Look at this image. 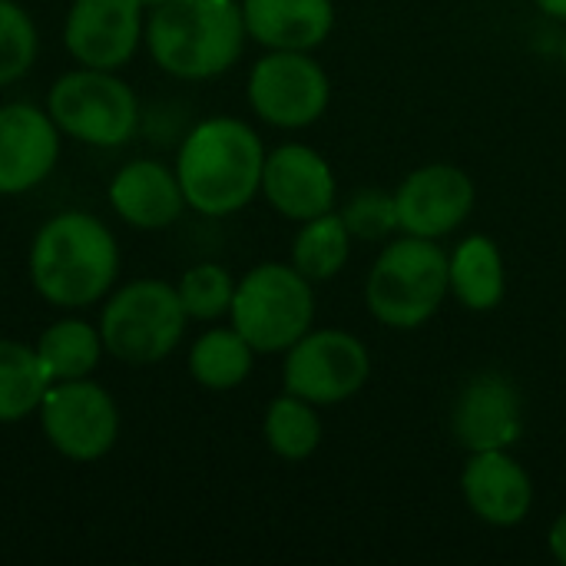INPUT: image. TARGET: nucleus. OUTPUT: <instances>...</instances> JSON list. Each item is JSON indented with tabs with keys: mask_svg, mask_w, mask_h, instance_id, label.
Here are the masks:
<instances>
[{
	"mask_svg": "<svg viewBox=\"0 0 566 566\" xmlns=\"http://www.w3.org/2000/svg\"><path fill=\"white\" fill-rule=\"evenodd\" d=\"M262 139L252 126L232 116L199 123L176 163L182 196L202 216H229L262 189Z\"/></svg>",
	"mask_w": 566,
	"mask_h": 566,
	"instance_id": "f257e3e1",
	"label": "nucleus"
},
{
	"mask_svg": "<svg viewBox=\"0 0 566 566\" xmlns=\"http://www.w3.org/2000/svg\"><path fill=\"white\" fill-rule=\"evenodd\" d=\"M119 269L109 229L86 212L50 219L30 249V275L36 292L63 308L93 305L113 285Z\"/></svg>",
	"mask_w": 566,
	"mask_h": 566,
	"instance_id": "f03ea898",
	"label": "nucleus"
},
{
	"mask_svg": "<svg viewBox=\"0 0 566 566\" xmlns=\"http://www.w3.org/2000/svg\"><path fill=\"white\" fill-rule=\"evenodd\" d=\"M242 7L235 0H166L153 10L146 43L156 63L182 80L226 73L245 43Z\"/></svg>",
	"mask_w": 566,
	"mask_h": 566,
	"instance_id": "7ed1b4c3",
	"label": "nucleus"
},
{
	"mask_svg": "<svg viewBox=\"0 0 566 566\" xmlns=\"http://www.w3.org/2000/svg\"><path fill=\"white\" fill-rule=\"evenodd\" d=\"M451 292L448 255L434 239L405 235L391 242L371 265L365 302L368 312L388 328H421Z\"/></svg>",
	"mask_w": 566,
	"mask_h": 566,
	"instance_id": "20e7f679",
	"label": "nucleus"
},
{
	"mask_svg": "<svg viewBox=\"0 0 566 566\" xmlns=\"http://www.w3.org/2000/svg\"><path fill=\"white\" fill-rule=\"evenodd\" d=\"M232 328L262 355L289 352L315 318L312 282L295 265H259L232 295Z\"/></svg>",
	"mask_w": 566,
	"mask_h": 566,
	"instance_id": "39448f33",
	"label": "nucleus"
},
{
	"mask_svg": "<svg viewBox=\"0 0 566 566\" xmlns=\"http://www.w3.org/2000/svg\"><path fill=\"white\" fill-rule=\"evenodd\" d=\"M186 308L179 292L166 282L143 279L126 285L106 308L99 322L103 348L129 365L163 361L182 338Z\"/></svg>",
	"mask_w": 566,
	"mask_h": 566,
	"instance_id": "423d86ee",
	"label": "nucleus"
},
{
	"mask_svg": "<svg viewBox=\"0 0 566 566\" xmlns=\"http://www.w3.org/2000/svg\"><path fill=\"white\" fill-rule=\"evenodd\" d=\"M50 116L90 146H119L136 133V96L109 70H73L50 90Z\"/></svg>",
	"mask_w": 566,
	"mask_h": 566,
	"instance_id": "0eeeda50",
	"label": "nucleus"
},
{
	"mask_svg": "<svg viewBox=\"0 0 566 566\" xmlns=\"http://www.w3.org/2000/svg\"><path fill=\"white\" fill-rule=\"evenodd\" d=\"M371 375L368 348L342 332V328H318L305 332L285 355V391L298 395L312 405H338L348 401L355 391L365 388Z\"/></svg>",
	"mask_w": 566,
	"mask_h": 566,
	"instance_id": "6e6552de",
	"label": "nucleus"
},
{
	"mask_svg": "<svg viewBox=\"0 0 566 566\" xmlns=\"http://www.w3.org/2000/svg\"><path fill=\"white\" fill-rule=\"evenodd\" d=\"M328 73L308 56V50H272L249 76L252 109L282 129L312 126L328 109Z\"/></svg>",
	"mask_w": 566,
	"mask_h": 566,
	"instance_id": "1a4fd4ad",
	"label": "nucleus"
},
{
	"mask_svg": "<svg viewBox=\"0 0 566 566\" xmlns=\"http://www.w3.org/2000/svg\"><path fill=\"white\" fill-rule=\"evenodd\" d=\"M36 411L46 441L70 461L103 458L119 431L113 398L99 385L83 378H70L46 388Z\"/></svg>",
	"mask_w": 566,
	"mask_h": 566,
	"instance_id": "9d476101",
	"label": "nucleus"
},
{
	"mask_svg": "<svg viewBox=\"0 0 566 566\" xmlns=\"http://www.w3.org/2000/svg\"><path fill=\"white\" fill-rule=\"evenodd\" d=\"M398 229L405 235L441 239L454 232L474 209V182L451 163H431L415 169L398 189Z\"/></svg>",
	"mask_w": 566,
	"mask_h": 566,
	"instance_id": "9b49d317",
	"label": "nucleus"
},
{
	"mask_svg": "<svg viewBox=\"0 0 566 566\" xmlns=\"http://www.w3.org/2000/svg\"><path fill=\"white\" fill-rule=\"evenodd\" d=\"M524 428L521 395L501 371H481L474 375L454 405L451 431L454 441L474 454V451H507Z\"/></svg>",
	"mask_w": 566,
	"mask_h": 566,
	"instance_id": "f8f14e48",
	"label": "nucleus"
},
{
	"mask_svg": "<svg viewBox=\"0 0 566 566\" xmlns=\"http://www.w3.org/2000/svg\"><path fill=\"white\" fill-rule=\"evenodd\" d=\"M139 33V0H76L66 17L63 40L80 63L93 70H116L133 56Z\"/></svg>",
	"mask_w": 566,
	"mask_h": 566,
	"instance_id": "ddd939ff",
	"label": "nucleus"
},
{
	"mask_svg": "<svg viewBox=\"0 0 566 566\" xmlns=\"http://www.w3.org/2000/svg\"><path fill=\"white\" fill-rule=\"evenodd\" d=\"M262 192L275 212L295 222H308L322 212H332L335 176L325 156L302 143H285L265 156Z\"/></svg>",
	"mask_w": 566,
	"mask_h": 566,
	"instance_id": "4468645a",
	"label": "nucleus"
},
{
	"mask_svg": "<svg viewBox=\"0 0 566 566\" xmlns=\"http://www.w3.org/2000/svg\"><path fill=\"white\" fill-rule=\"evenodd\" d=\"M60 139L50 113L27 103L0 109V192L17 196L43 182L56 163Z\"/></svg>",
	"mask_w": 566,
	"mask_h": 566,
	"instance_id": "2eb2a0df",
	"label": "nucleus"
},
{
	"mask_svg": "<svg viewBox=\"0 0 566 566\" xmlns=\"http://www.w3.org/2000/svg\"><path fill=\"white\" fill-rule=\"evenodd\" d=\"M468 507L491 527H514L531 514V474L507 451H474L461 474Z\"/></svg>",
	"mask_w": 566,
	"mask_h": 566,
	"instance_id": "dca6fc26",
	"label": "nucleus"
},
{
	"mask_svg": "<svg viewBox=\"0 0 566 566\" xmlns=\"http://www.w3.org/2000/svg\"><path fill=\"white\" fill-rule=\"evenodd\" d=\"M242 23L269 50H312L335 27L332 0H242Z\"/></svg>",
	"mask_w": 566,
	"mask_h": 566,
	"instance_id": "f3484780",
	"label": "nucleus"
},
{
	"mask_svg": "<svg viewBox=\"0 0 566 566\" xmlns=\"http://www.w3.org/2000/svg\"><path fill=\"white\" fill-rule=\"evenodd\" d=\"M109 202L126 222L139 229H166L179 219L186 196L176 172H169L163 163L139 159L116 172L109 182Z\"/></svg>",
	"mask_w": 566,
	"mask_h": 566,
	"instance_id": "a211bd4d",
	"label": "nucleus"
},
{
	"mask_svg": "<svg viewBox=\"0 0 566 566\" xmlns=\"http://www.w3.org/2000/svg\"><path fill=\"white\" fill-rule=\"evenodd\" d=\"M448 279L458 302L468 305L471 312L497 308L507 292L504 255L497 242L488 235H468L448 259Z\"/></svg>",
	"mask_w": 566,
	"mask_h": 566,
	"instance_id": "6ab92c4d",
	"label": "nucleus"
},
{
	"mask_svg": "<svg viewBox=\"0 0 566 566\" xmlns=\"http://www.w3.org/2000/svg\"><path fill=\"white\" fill-rule=\"evenodd\" d=\"M352 232L342 219V212H322L302 226L292 245V265L308 279V282H328L335 279L348 255H352Z\"/></svg>",
	"mask_w": 566,
	"mask_h": 566,
	"instance_id": "aec40b11",
	"label": "nucleus"
},
{
	"mask_svg": "<svg viewBox=\"0 0 566 566\" xmlns=\"http://www.w3.org/2000/svg\"><path fill=\"white\" fill-rule=\"evenodd\" d=\"M255 348L235 328H212L206 332L189 352V371L202 388L229 391L239 388L252 371Z\"/></svg>",
	"mask_w": 566,
	"mask_h": 566,
	"instance_id": "412c9836",
	"label": "nucleus"
},
{
	"mask_svg": "<svg viewBox=\"0 0 566 566\" xmlns=\"http://www.w3.org/2000/svg\"><path fill=\"white\" fill-rule=\"evenodd\" d=\"M50 375L36 355L20 342H0V421H20L40 408Z\"/></svg>",
	"mask_w": 566,
	"mask_h": 566,
	"instance_id": "4be33fe9",
	"label": "nucleus"
},
{
	"mask_svg": "<svg viewBox=\"0 0 566 566\" xmlns=\"http://www.w3.org/2000/svg\"><path fill=\"white\" fill-rule=\"evenodd\" d=\"M265 441L282 461H305L322 444V418L312 401L282 395L265 411Z\"/></svg>",
	"mask_w": 566,
	"mask_h": 566,
	"instance_id": "5701e85b",
	"label": "nucleus"
},
{
	"mask_svg": "<svg viewBox=\"0 0 566 566\" xmlns=\"http://www.w3.org/2000/svg\"><path fill=\"white\" fill-rule=\"evenodd\" d=\"M103 338L86 322H60L46 328L36 342V355L50 375V381L86 378L99 361Z\"/></svg>",
	"mask_w": 566,
	"mask_h": 566,
	"instance_id": "b1692460",
	"label": "nucleus"
},
{
	"mask_svg": "<svg viewBox=\"0 0 566 566\" xmlns=\"http://www.w3.org/2000/svg\"><path fill=\"white\" fill-rule=\"evenodd\" d=\"M179 302L186 308L189 318H219L222 312L232 308V295H235V285H232V275L222 269V265H196L182 275L179 282Z\"/></svg>",
	"mask_w": 566,
	"mask_h": 566,
	"instance_id": "393cba45",
	"label": "nucleus"
},
{
	"mask_svg": "<svg viewBox=\"0 0 566 566\" xmlns=\"http://www.w3.org/2000/svg\"><path fill=\"white\" fill-rule=\"evenodd\" d=\"M33 56H36V30L30 17L13 0H0V86L23 76Z\"/></svg>",
	"mask_w": 566,
	"mask_h": 566,
	"instance_id": "a878e982",
	"label": "nucleus"
},
{
	"mask_svg": "<svg viewBox=\"0 0 566 566\" xmlns=\"http://www.w3.org/2000/svg\"><path fill=\"white\" fill-rule=\"evenodd\" d=\"M342 219L348 226V232L355 239L365 242H378L385 235H391L398 229V206H395V192H381V189H361L358 196L348 199V206L342 209Z\"/></svg>",
	"mask_w": 566,
	"mask_h": 566,
	"instance_id": "bb28decb",
	"label": "nucleus"
},
{
	"mask_svg": "<svg viewBox=\"0 0 566 566\" xmlns=\"http://www.w3.org/2000/svg\"><path fill=\"white\" fill-rule=\"evenodd\" d=\"M547 547H551L554 560L566 566V514H560V517L554 521V527H551V534H547Z\"/></svg>",
	"mask_w": 566,
	"mask_h": 566,
	"instance_id": "cd10ccee",
	"label": "nucleus"
},
{
	"mask_svg": "<svg viewBox=\"0 0 566 566\" xmlns=\"http://www.w3.org/2000/svg\"><path fill=\"white\" fill-rule=\"evenodd\" d=\"M547 17H557V20H566V0H534Z\"/></svg>",
	"mask_w": 566,
	"mask_h": 566,
	"instance_id": "c85d7f7f",
	"label": "nucleus"
},
{
	"mask_svg": "<svg viewBox=\"0 0 566 566\" xmlns=\"http://www.w3.org/2000/svg\"><path fill=\"white\" fill-rule=\"evenodd\" d=\"M139 3H143V7H153V10H156V7H159V3H166V0H139Z\"/></svg>",
	"mask_w": 566,
	"mask_h": 566,
	"instance_id": "c756f323",
	"label": "nucleus"
},
{
	"mask_svg": "<svg viewBox=\"0 0 566 566\" xmlns=\"http://www.w3.org/2000/svg\"><path fill=\"white\" fill-rule=\"evenodd\" d=\"M564 63H566V40H564Z\"/></svg>",
	"mask_w": 566,
	"mask_h": 566,
	"instance_id": "7c9ffc66",
	"label": "nucleus"
}]
</instances>
